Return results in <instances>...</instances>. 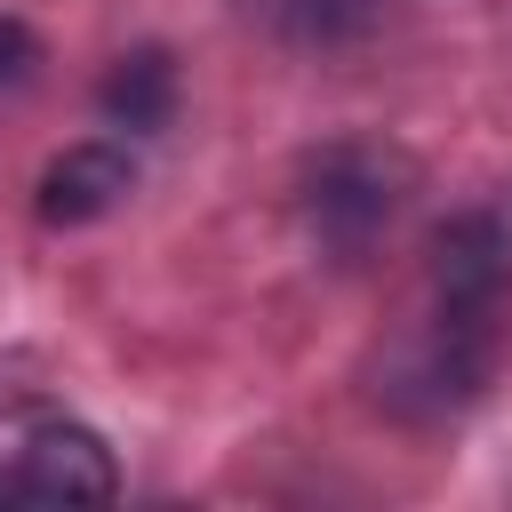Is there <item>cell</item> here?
<instances>
[{
	"label": "cell",
	"mask_w": 512,
	"mask_h": 512,
	"mask_svg": "<svg viewBox=\"0 0 512 512\" xmlns=\"http://www.w3.org/2000/svg\"><path fill=\"white\" fill-rule=\"evenodd\" d=\"M512 296V240L496 216H456L432 256V328L496 352V320Z\"/></svg>",
	"instance_id": "1"
},
{
	"label": "cell",
	"mask_w": 512,
	"mask_h": 512,
	"mask_svg": "<svg viewBox=\"0 0 512 512\" xmlns=\"http://www.w3.org/2000/svg\"><path fill=\"white\" fill-rule=\"evenodd\" d=\"M304 208H312V232L352 256V248H368L392 224V208H400V160H384L376 144H336V152L312 160Z\"/></svg>",
	"instance_id": "2"
},
{
	"label": "cell",
	"mask_w": 512,
	"mask_h": 512,
	"mask_svg": "<svg viewBox=\"0 0 512 512\" xmlns=\"http://www.w3.org/2000/svg\"><path fill=\"white\" fill-rule=\"evenodd\" d=\"M128 192H136V160H128L120 144L88 136V144H64V152L40 168V184H32V216H40L48 232H80V224L112 216Z\"/></svg>",
	"instance_id": "3"
},
{
	"label": "cell",
	"mask_w": 512,
	"mask_h": 512,
	"mask_svg": "<svg viewBox=\"0 0 512 512\" xmlns=\"http://www.w3.org/2000/svg\"><path fill=\"white\" fill-rule=\"evenodd\" d=\"M16 496L24 504H112L120 496V472H112V448L88 432V424H40L24 440V464H16Z\"/></svg>",
	"instance_id": "4"
},
{
	"label": "cell",
	"mask_w": 512,
	"mask_h": 512,
	"mask_svg": "<svg viewBox=\"0 0 512 512\" xmlns=\"http://www.w3.org/2000/svg\"><path fill=\"white\" fill-rule=\"evenodd\" d=\"M104 120H120V128H168V104H176V64L160 56V48H136V56H120L112 64V80H104Z\"/></svg>",
	"instance_id": "5"
},
{
	"label": "cell",
	"mask_w": 512,
	"mask_h": 512,
	"mask_svg": "<svg viewBox=\"0 0 512 512\" xmlns=\"http://www.w3.org/2000/svg\"><path fill=\"white\" fill-rule=\"evenodd\" d=\"M24 64H32V32H24L16 16H0V80H16Z\"/></svg>",
	"instance_id": "6"
},
{
	"label": "cell",
	"mask_w": 512,
	"mask_h": 512,
	"mask_svg": "<svg viewBox=\"0 0 512 512\" xmlns=\"http://www.w3.org/2000/svg\"><path fill=\"white\" fill-rule=\"evenodd\" d=\"M8 496H16V472H0V504H8Z\"/></svg>",
	"instance_id": "7"
}]
</instances>
